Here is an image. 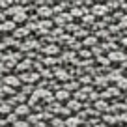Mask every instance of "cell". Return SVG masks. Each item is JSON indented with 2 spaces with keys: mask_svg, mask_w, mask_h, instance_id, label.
<instances>
[{
  "mask_svg": "<svg viewBox=\"0 0 127 127\" xmlns=\"http://www.w3.org/2000/svg\"><path fill=\"white\" fill-rule=\"evenodd\" d=\"M9 13H13V19H15V21H23L24 19V9L23 8H21V6H15V8H11V9H9Z\"/></svg>",
  "mask_w": 127,
  "mask_h": 127,
  "instance_id": "obj_1",
  "label": "cell"
},
{
  "mask_svg": "<svg viewBox=\"0 0 127 127\" xmlns=\"http://www.w3.org/2000/svg\"><path fill=\"white\" fill-rule=\"evenodd\" d=\"M21 79H23V80H28V82H32V80H36V79H37V75H36V73H24Z\"/></svg>",
  "mask_w": 127,
  "mask_h": 127,
  "instance_id": "obj_2",
  "label": "cell"
},
{
  "mask_svg": "<svg viewBox=\"0 0 127 127\" xmlns=\"http://www.w3.org/2000/svg\"><path fill=\"white\" fill-rule=\"evenodd\" d=\"M65 125H67V127H77V125H79V118H67Z\"/></svg>",
  "mask_w": 127,
  "mask_h": 127,
  "instance_id": "obj_3",
  "label": "cell"
},
{
  "mask_svg": "<svg viewBox=\"0 0 127 127\" xmlns=\"http://www.w3.org/2000/svg\"><path fill=\"white\" fill-rule=\"evenodd\" d=\"M6 82L11 84V86H17V84H19V79H17V77H8V79H6Z\"/></svg>",
  "mask_w": 127,
  "mask_h": 127,
  "instance_id": "obj_4",
  "label": "cell"
},
{
  "mask_svg": "<svg viewBox=\"0 0 127 127\" xmlns=\"http://www.w3.org/2000/svg\"><path fill=\"white\" fill-rule=\"evenodd\" d=\"M28 110H30V108H28L26 105H21V107L17 108V114H28Z\"/></svg>",
  "mask_w": 127,
  "mask_h": 127,
  "instance_id": "obj_5",
  "label": "cell"
},
{
  "mask_svg": "<svg viewBox=\"0 0 127 127\" xmlns=\"http://www.w3.org/2000/svg\"><path fill=\"white\" fill-rule=\"evenodd\" d=\"M110 58L114 60V62H120V60H122L123 56H122V52H112V54H110Z\"/></svg>",
  "mask_w": 127,
  "mask_h": 127,
  "instance_id": "obj_6",
  "label": "cell"
},
{
  "mask_svg": "<svg viewBox=\"0 0 127 127\" xmlns=\"http://www.w3.org/2000/svg\"><path fill=\"white\" fill-rule=\"evenodd\" d=\"M49 13H51V11H49L47 8H45V9L41 8V9H39V15H41V17H49Z\"/></svg>",
  "mask_w": 127,
  "mask_h": 127,
  "instance_id": "obj_7",
  "label": "cell"
},
{
  "mask_svg": "<svg viewBox=\"0 0 127 127\" xmlns=\"http://www.w3.org/2000/svg\"><path fill=\"white\" fill-rule=\"evenodd\" d=\"M8 110H9V107H8L6 103H2V107H0V112H8Z\"/></svg>",
  "mask_w": 127,
  "mask_h": 127,
  "instance_id": "obj_8",
  "label": "cell"
},
{
  "mask_svg": "<svg viewBox=\"0 0 127 127\" xmlns=\"http://www.w3.org/2000/svg\"><path fill=\"white\" fill-rule=\"evenodd\" d=\"M56 97H60V99H64V97H67V92H60V94H56Z\"/></svg>",
  "mask_w": 127,
  "mask_h": 127,
  "instance_id": "obj_9",
  "label": "cell"
}]
</instances>
